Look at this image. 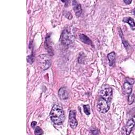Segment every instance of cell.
I'll return each mask as SVG.
<instances>
[{
	"mask_svg": "<svg viewBox=\"0 0 135 135\" xmlns=\"http://www.w3.org/2000/svg\"><path fill=\"white\" fill-rule=\"evenodd\" d=\"M123 21L124 22H126L128 23L132 27H134V20L133 18L129 17H124L123 19Z\"/></svg>",
	"mask_w": 135,
	"mask_h": 135,
	"instance_id": "13",
	"label": "cell"
},
{
	"mask_svg": "<svg viewBox=\"0 0 135 135\" xmlns=\"http://www.w3.org/2000/svg\"><path fill=\"white\" fill-rule=\"evenodd\" d=\"M123 34V33H122L121 30H120V36H121V37L122 43H123L124 46L126 47H128V46H129V45L128 43L124 39V37H123V34Z\"/></svg>",
	"mask_w": 135,
	"mask_h": 135,
	"instance_id": "14",
	"label": "cell"
},
{
	"mask_svg": "<svg viewBox=\"0 0 135 135\" xmlns=\"http://www.w3.org/2000/svg\"><path fill=\"white\" fill-rule=\"evenodd\" d=\"M84 112L86 115H89L90 114V109L89 105H84L83 106Z\"/></svg>",
	"mask_w": 135,
	"mask_h": 135,
	"instance_id": "16",
	"label": "cell"
},
{
	"mask_svg": "<svg viewBox=\"0 0 135 135\" xmlns=\"http://www.w3.org/2000/svg\"><path fill=\"white\" fill-rule=\"evenodd\" d=\"M69 123L71 128L75 129L78 126V121L75 118V112L74 111H70L69 113Z\"/></svg>",
	"mask_w": 135,
	"mask_h": 135,
	"instance_id": "6",
	"label": "cell"
},
{
	"mask_svg": "<svg viewBox=\"0 0 135 135\" xmlns=\"http://www.w3.org/2000/svg\"><path fill=\"white\" fill-rule=\"evenodd\" d=\"M115 54L114 52H112L108 54V59L109 61L110 66H112L114 62Z\"/></svg>",
	"mask_w": 135,
	"mask_h": 135,
	"instance_id": "12",
	"label": "cell"
},
{
	"mask_svg": "<svg viewBox=\"0 0 135 135\" xmlns=\"http://www.w3.org/2000/svg\"><path fill=\"white\" fill-rule=\"evenodd\" d=\"M134 126V122L133 119H130L127 123L126 125L122 129V133L124 134H129L133 129Z\"/></svg>",
	"mask_w": 135,
	"mask_h": 135,
	"instance_id": "5",
	"label": "cell"
},
{
	"mask_svg": "<svg viewBox=\"0 0 135 135\" xmlns=\"http://www.w3.org/2000/svg\"><path fill=\"white\" fill-rule=\"evenodd\" d=\"M112 95V90L110 88L103 89L100 93V97L110 102Z\"/></svg>",
	"mask_w": 135,
	"mask_h": 135,
	"instance_id": "4",
	"label": "cell"
},
{
	"mask_svg": "<svg viewBox=\"0 0 135 135\" xmlns=\"http://www.w3.org/2000/svg\"><path fill=\"white\" fill-rule=\"evenodd\" d=\"M43 133V132L41 128L39 127H37L35 130V134H42Z\"/></svg>",
	"mask_w": 135,
	"mask_h": 135,
	"instance_id": "17",
	"label": "cell"
},
{
	"mask_svg": "<svg viewBox=\"0 0 135 135\" xmlns=\"http://www.w3.org/2000/svg\"><path fill=\"white\" fill-rule=\"evenodd\" d=\"M27 60L28 63H30V64H32L34 61V57L32 55L28 56L27 57Z\"/></svg>",
	"mask_w": 135,
	"mask_h": 135,
	"instance_id": "18",
	"label": "cell"
},
{
	"mask_svg": "<svg viewBox=\"0 0 135 135\" xmlns=\"http://www.w3.org/2000/svg\"><path fill=\"white\" fill-rule=\"evenodd\" d=\"M124 2L126 4H130L131 3V1H128V0L124 1Z\"/></svg>",
	"mask_w": 135,
	"mask_h": 135,
	"instance_id": "20",
	"label": "cell"
},
{
	"mask_svg": "<svg viewBox=\"0 0 135 135\" xmlns=\"http://www.w3.org/2000/svg\"><path fill=\"white\" fill-rule=\"evenodd\" d=\"M123 90L127 94H130L132 92V84L126 82L123 85Z\"/></svg>",
	"mask_w": 135,
	"mask_h": 135,
	"instance_id": "11",
	"label": "cell"
},
{
	"mask_svg": "<svg viewBox=\"0 0 135 135\" xmlns=\"http://www.w3.org/2000/svg\"><path fill=\"white\" fill-rule=\"evenodd\" d=\"M110 102L100 97L97 103L98 110L101 113H106L109 109Z\"/></svg>",
	"mask_w": 135,
	"mask_h": 135,
	"instance_id": "2",
	"label": "cell"
},
{
	"mask_svg": "<svg viewBox=\"0 0 135 135\" xmlns=\"http://www.w3.org/2000/svg\"><path fill=\"white\" fill-rule=\"evenodd\" d=\"M134 94L133 93H132V94L130 93V94L128 97V99L129 104H131L134 102Z\"/></svg>",
	"mask_w": 135,
	"mask_h": 135,
	"instance_id": "15",
	"label": "cell"
},
{
	"mask_svg": "<svg viewBox=\"0 0 135 135\" xmlns=\"http://www.w3.org/2000/svg\"><path fill=\"white\" fill-rule=\"evenodd\" d=\"M58 94L60 99L62 100H66L69 97V93L67 90L64 88H62L59 90Z\"/></svg>",
	"mask_w": 135,
	"mask_h": 135,
	"instance_id": "9",
	"label": "cell"
},
{
	"mask_svg": "<svg viewBox=\"0 0 135 135\" xmlns=\"http://www.w3.org/2000/svg\"><path fill=\"white\" fill-rule=\"evenodd\" d=\"M36 125V122L35 121H33L32 123H31V126L33 128L34 127H35V126Z\"/></svg>",
	"mask_w": 135,
	"mask_h": 135,
	"instance_id": "19",
	"label": "cell"
},
{
	"mask_svg": "<svg viewBox=\"0 0 135 135\" xmlns=\"http://www.w3.org/2000/svg\"><path fill=\"white\" fill-rule=\"evenodd\" d=\"M72 5L73 7V9L76 16L79 17L82 13V8L81 5L78 3L76 1H72Z\"/></svg>",
	"mask_w": 135,
	"mask_h": 135,
	"instance_id": "7",
	"label": "cell"
},
{
	"mask_svg": "<svg viewBox=\"0 0 135 135\" xmlns=\"http://www.w3.org/2000/svg\"><path fill=\"white\" fill-rule=\"evenodd\" d=\"M79 38H80V40L82 42H83L84 43H86L87 44L92 45V46L93 45L92 42L91 41V40L88 36H86L85 35H84L83 34H80L79 35Z\"/></svg>",
	"mask_w": 135,
	"mask_h": 135,
	"instance_id": "10",
	"label": "cell"
},
{
	"mask_svg": "<svg viewBox=\"0 0 135 135\" xmlns=\"http://www.w3.org/2000/svg\"><path fill=\"white\" fill-rule=\"evenodd\" d=\"M50 118L55 124H62L65 119V115L62 108L58 105H54L50 112Z\"/></svg>",
	"mask_w": 135,
	"mask_h": 135,
	"instance_id": "1",
	"label": "cell"
},
{
	"mask_svg": "<svg viewBox=\"0 0 135 135\" xmlns=\"http://www.w3.org/2000/svg\"><path fill=\"white\" fill-rule=\"evenodd\" d=\"M61 39L62 44L68 46L73 41V36L69 30H64L61 35Z\"/></svg>",
	"mask_w": 135,
	"mask_h": 135,
	"instance_id": "3",
	"label": "cell"
},
{
	"mask_svg": "<svg viewBox=\"0 0 135 135\" xmlns=\"http://www.w3.org/2000/svg\"><path fill=\"white\" fill-rule=\"evenodd\" d=\"M40 57H41V58L40 59V60H42L41 63H42V64H43L44 70L48 69L51 65L50 59L47 57V56H45V55H41Z\"/></svg>",
	"mask_w": 135,
	"mask_h": 135,
	"instance_id": "8",
	"label": "cell"
}]
</instances>
